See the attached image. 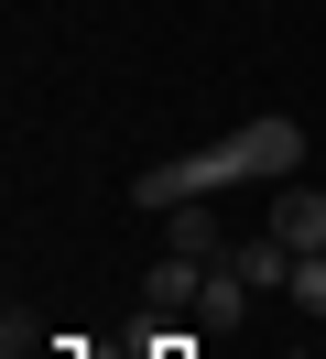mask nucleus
I'll list each match as a JSON object with an SVG mask.
<instances>
[{
  "mask_svg": "<svg viewBox=\"0 0 326 359\" xmlns=\"http://www.w3.org/2000/svg\"><path fill=\"white\" fill-rule=\"evenodd\" d=\"M304 163V120H239L229 142H207V153H174V163H152V175H130V207H196V196H217V185H250V175H294Z\"/></svg>",
  "mask_w": 326,
  "mask_h": 359,
  "instance_id": "nucleus-1",
  "label": "nucleus"
},
{
  "mask_svg": "<svg viewBox=\"0 0 326 359\" xmlns=\"http://www.w3.org/2000/svg\"><path fill=\"white\" fill-rule=\"evenodd\" d=\"M196 327H207V337H239V327H250V283H239L229 262H207V283H196Z\"/></svg>",
  "mask_w": 326,
  "mask_h": 359,
  "instance_id": "nucleus-2",
  "label": "nucleus"
},
{
  "mask_svg": "<svg viewBox=\"0 0 326 359\" xmlns=\"http://www.w3.org/2000/svg\"><path fill=\"white\" fill-rule=\"evenodd\" d=\"M294 262H304V250H283L272 229H261V240H229V272H239L250 294H294Z\"/></svg>",
  "mask_w": 326,
  "mask_h": 359,
  "instance_id": "nucleus-3",
  "label": "nucleus"
},
{
  "mask_svg": "<svg viewBox=\"0 0 326 359\" xmlns=\"http://www.w3.org/2000/svg\"><path fill=\"white\" fill-rule=\"evenodd\" d=\"M272 240L283 250H326V185H283L272 196Z\"/></svg>",
  "mask_w": 326,
  "mask_h": 359,
  "instance_id": "nucleus-4",
  "label": "nucleus"
},
{
  "mask_svg": "<svg viewBox=\"0 0 326 359\" xmlns=\"http://www.w3.org/2000/svg\"><path fill=\"white\" fill-rule=\"evenodd\" d=\"M163 250H174V262H229V229L207 218V196H196V207H163Z\"/></svg>",
  "mask_w": 326,
  "mask_h": 359,
  "instance_id": "nucleus-5",
  "label": "nucleus"
},
{
  "mask_svg": "<svg viewBox=\"0 0 326 359\" xmlns=\"http://www.w3.org/2000/svg\"><path fill=\"white\" fill-rule=\"evenodd\" d=\"M294 305L326 316V250H304V262H294Z\"/></svg>",
  "mask_w": 326,
  "mask_h": 359,
  "instance_id": "nucleus-6",
  "label": "nucleus"
}]
</instances>
